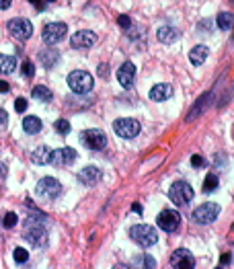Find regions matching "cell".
Wrapping results in <instances>:
<instances>
[{"instance_id":"5b68a950","label":"cell","mask_w":234,"mask_h":269,"mask_svg":"<svg viewBox=\"0 0 234 269\" xmlns=\"http://www.w3.org/2000/svg\"><path fill=\"white\" fill-rule=\"evenodd\" d=\"M113 132L124 138V140H132L140 134V121H136L132 117H119L113 121Z\"/></svg>"},{"instance_id":"8d00e7d4","label":"cell","mask_w":234,"mask_h":269,"mask_svg":"<svg viewBox=\"0 0 234 269\" xmlns=\"http://www.w3.org/2000/svg\"><path fill=\"white\" fill-rule=\"evenodd\" d=\"M13 0H0V11H6L8 6H11Z\"/></svg>"},{"instance_id":"cb8c5ba5","label":"cell","mask_w":234,"mask_h":269,"mask_svg":"<svg viewBox=\"0 0 234 269\" xmlns=\"http://www.w3.org/2000/svg\"><path fill=\"white\" fill-rule=\"evenodd\" d=\"M216 23H218V27L224 29V31H228L234 27V15L230 13H220L218 15V19H216Z\"/></svg>"},{"instance_id":"7402d4cb","label":"cell","mask_w":234,"mask_h":269,"mask_svg":"<svg viewBox=\"0 0 234 269\" xmlns=\"http://www.w3.org/2000/svg\"><path fill=\"white\" fill-rule=\"evenodd\" d=\"M31 95H33V99H35V101H43V103L51 101V91L47 89V86H43V84H35V86H33Z\"/></svg>"},{"instance_id":"7a4b0ae2","label":"cell","mask_w":234,"mask_h":269,"mask_svg":"<svg viewBox=\"0 0 234 269\" xmlns=\"http://www.w3.org/2000/svg\"><path fill=\"white\" fill-rule=\"evenodd\" d=\"M129 237H132L136 245H140L144 249L156 245V240H158V234H156V230L150 224H136V226H132V230H129Z\"/></svg>"},{"instance_id":"e0dca14e","label":"cell","mask_w":234,"mask_h":269,"mask_svg":"<svg viewBox=\"0 0 234 269\" xmlns=\"http://www.w3.org/2000/svg\"><path fill=\"white\" fill-rule=\"evenodd\" d=\"M172 95V86L167 84V82H160V84H154L152 89H150V101H156V103H162V101H167L169 97Z\"/></svg>"},{"instance_id":"9c48e42d","label":"cell","mask_w":234,"mask_h":269,"mask_svg":"<svg viewBox=\"0 0 234 269\" xmlns=\"http://www.w3.org/2000/svg\"><path fill=\"white\" fill-rule=\"evenodd\" d=\"M80 142L91 150H101L107 146V136L101 132V129H86L80 136Z\"/></svg>"},{"instance_id":"6da1fadb","label":"cell","mask_w":234,"mask_h":269,"mask_svg":"<svg viewBox=\"0 0 234 269\" xmlns=\"http://www.w3.org/2000/svg\"><path fill=\"white\" fill-rule=\"evenodd\" d=\"M41 222H46V220H41ZM41 222H37L33 216H29L27 226H25V232H23V238L27 240L29 245L37 247V249L47 247V242H49V234H47L46 226H43Z\"/></svg>"},{"instance_id":"f1b7e54d","label":"cell","mask_w":234,"mask_h":269,"mask_svg":"<svg viewBox=\"0 0 234 269\" xmlns=\"http://www.w3.org/2000/svg\"><path fill=\"white\" fill-rule=\"evenodd\" d=\"M13 257H15V261L16 263H27L29 261V253H27V251H25V249H15V253H13Z\"/></svg>"},{"instance_id":"7c38bea8","label":"cell","mask_w":234,"mask_h":269,"mask_svg":"<svg viewBox=\"0 0 234 269\" xmlns=\"http://www.w3.org/2000/svg\"><path fill=\"white\" fill-rule=\"evenodd\" d=\"M94 43H97V33L94 31H89V29H84V31H76L74 35L70 37V46L74 49H86V47H93Z\"/></svg>"},{"instance_id":"4dcf8cb0","label":"cell","mask_w":234,"mask_h":269,"mask_svg":"<svg viewBox=\"0 0 234 269\" xmlns=\"http://www.w3.org/2000/svg\"><path fill=\"white\" fill-rule=\"evenodd\" d=\"M23 74L27 78H31L33 74H35V68H33V64L29 62V60H25V62H23Z\"/></svg>"},{"instance_id":"60d3db41","label":"cell","mask_w":234,"mask_h":269,"mask_svg":"<svg viewBox=\"0 0 234 269\" xmlns=\"http://www.w3.org/2000/svg\"><path fill=\"white\" fill-rule=\"evenodd\" d=\"M134 212L140 214V212H142V206H140V204H134Z\"/></svg>"},{"instance_id":"b9f144b4","label":"cell","mask_w":234,"mask_h":269,"mask_svg":"<svg viewBox=\"0 0 234 269\" xmlns=\"http://www.w3.org/2000/svg\"><path fill=\"white\" fill-rule=\"evenodd\" d=\"M47 2H54V0H47Z\"/></svg>"},{"instance_id":"44dd1931","label":"cell","mask_w":234,"mask_h":269,"mask_svg":"<svg viewBox=\"0 0 234 269\" xmlns=\"http://www.w3.org/2000/svg\"><path fill=\"white\" fill-rule=\"evenodd\" d=\"M205 58H207V47L205 46H195L191 51H189V60H191V64H195V66L203 64Z\"/></svg>"},{"instance_id":"9a60e30c","label":"cell","mask_w":234,"mask_h":269,"mask_svg":"<svg viewBox=\"0 0 234 269\" xmlns=\"http://www.w3.org/2000/svg\"><path fill=\"white\" fill-rule=\"evenodd\" d=\"M117 80L124 89H132L134 80H136V66L132 62H124L121 68L117 70Z\"/></svg>"},{"instance_id":"1f68e13d","label":"cell","mask_w":234,"mask_h":269,"mask_svg":"<svg viewBox=\"0 0 234 269\" xmlns=\"http://www.w3.org/2000/svg\"><path fill=\"white\" fill-rule=\"evenodd\" d=\"M117 23H119L121 29H129V27H132V21H129L127 15H119V16H117Z\"/></svg>"},{"instance_id":"74e56055","label":"cell","mask_w":234,"mask_h":269,"mask_svg":"<svg viewBox=\"0 0 234 269\" xmlns=\"http://www.w3.org/2000/svg\"><path fill=\"white\" fill-rule=\"evenodd\" d=\"M8 91H11V84H8V82H0V93H8Z\"/></svg>"},{"instance_id":"52a82bcc","label":"cell","mask_w":234,"mask_h":269,"mask_svg":"<svg viewBox=\"0 0 234 269\" xmlns=\"http://www.w3.org/2000/svg\"><path fill=\"white\" fill-rule=\"evenodd\" d=\"M66 35H68L66 23H47L46 27H43V33H41V37L47 46H56V43H60Z\"/></svg>"},{"instance_id":"d6a6232c","label":"cell","mask_w":234,"mask_h":269,"mask_svg":"<svg viewBox=\"0 0 234 269\" xmlns=\"http://www.w3.org/2000/svg\"><path fill=\"white\" fill-rule=\"evenodd\" d=\"M15 109L16 111H25V109H27V101H25L23 97H19V99L15 101Z\"/></svg>"},{"instance_id":"d590c367","label":"cell","mask_w":234,"mask_h":269,"mask_svg":"<svg viewBox=\"0 0 234 269\" xmlns=\"http://www.w3.org/2000/svg\"><path fill=\"white\" fill-rule=\"evenodd\" d=\"M6 121H8V113L4 109H0V129L6 127Z\"/></svg>"},{"instance_id":"f546056e","label":"cell","mask_w":234,"mask_h":269,"mask_svg":"<svg viewBox=\"0 0 234 269\" xmlns=\"http://www.w3.org/2000/svg\"><path fill=\"white\" fill-rule=\"evenodd\" d=\"M54 127L58 129V134H62V136L70 132V124H68V119H56Z\"/></svg>"},{"instance_id":"5bb4252c","label":"cell","mask_w":234,"mask_h":269,"mask_svg":"<svg viewBox=\"0 0 234 269\" xmlns=\"http://www.w3.org/2000/svg\"><path fill=\"white\" fill-rule=\"evenodd\" d=\"M76 160V150L74 148H58L51 152V162L54 167H68Z\"/></svg>"},{"instance_id":"d6986e66","label":"cell","mask_w":234,"mask_h":269,"mask_svg":"<svg viewBox=\"0 0 234 269\" xmlns=\"http://www.w3.org/2000/svg\"><path fill=\"white\" fill-rule=\"evenodd\" d=\"M179 35H181V31L175 27H160L156 31V37H158L160 43H172L179 39Z\"/></svg>"},{"instance_id":"2e32d148","label":"cell","mask_w":234,"mask_h":269,"mask_svg":"<svg viewBox=\"0 0 234 269\" xmlns=\"http://www.w3.org/2000/svg\"><path fill=\"white\" fill-rule=\"evenodd\" d=\"M101 177H103V173L99 167H84L80 173H78V181H80L82 185H89V187L97 185L101 181Z\"/></svg>"},{"instance_id":"836d02e7","label":"cell","mask_w":234,"mask_h":269,"mask_svg":"<svg viewBox=\"0 0 234 269\" xmlns=\"http://www.w3.org/2000/svg\"><path fill=\"white\" fill-rule=\"evenodd\" d=\"M191 164H193L195 169H202V167H203V158H202L199 154H193V156H191Z\"/></svg>"},{"instance_id":"4316f807","label":"cell","mask_w":234,"mask_h":269,"mask_svg":"<svg viewBox=\"0 0 234 269\" xmlns=\"http://www.w3.org/2000/svg\"><path fill=\"white\" fill-rule=\"evenodd\" d=\"M134 265H138V267H156V261L150 255H142V257L134 259Z\"/></svg>"},{"instance_id":"e575fe53","label":"cell","mask_w":234,"mask_h":269,"mask_svg":"<svg viewBox=\"0 0 234 269\" xmlns=\"http://www.w3.org/2000/svg\"><path fill=\"white\" fill-rule=\"evenodd\" d=\"M230 261H232V255H230V253L222 255V257H220V267H228V265H230Z\"/></svg>"},{"instance_id":"ffe728a7","label":"cell","mask_w":234,"mask_h":269,"mask_svg":"<svg viewBox=\"0 0 234 269\" xmlns=\"http://www.w3.org/2000/svg\"><path fill=\"white\" fill-rule=\"evenodd\" d=\"M41 127H43L41 119L35 117V115H27V117L23 119V129H25L27 134H39V132H41Z\"/></svg>"},{"instance_id":"4fadbf2b","label":"cell","mask_w":234,"mask_h":269,"mask_svg":"<svg viewBox=\"0 0 234 269\" xmlns=\"http://www.w3.org/2000/svg\"><path fill=\"white\" fill-rule=\"evenodd\" d=\"M8 31L19 39H29L33 35V25L27 19H11L8 21Z\"/></svg>"},{"instance_id":"ac0fdd59","label":"cell","mask_w":234,"mask_h":269,"mask_svg":"<svg viewBox=\"0 0 234 269\" xmlns=\"http://www.w3.org/2000/svg\"><path fill=\"white\" fill-rule=\"evenodd\" d=\"M51 150L49 146H37L35 150L31 152V160L35 164H49L51 162Z\"/></svg>"},{"instance_id":"ba28073f","label":"cell","mask_w":234,"mask_h":269,"mask_svg":"<svg viewBox=\"0 0 234 269\" xmlns=\"http://www.w3.org/2000/svg\"><path fill=\"white\" fill-rule=\"evenodd\" d=\"M220 214V206L214 204V202H207V204H202L193 212V222L197 224H212Z\"/></svg>"},{"instance_id":"d4e9b609","label":"cell","mask_w":234,"mask_h":269,"mask_svg":"<svg viewBox=\"0 0 234 269\" xmlns=\"http://www.w3.org/2000/svg\"><path fill=\"white\" fill-rule=\"evenodd\" d=\"M41 62H43V66L46 68H51L54 66L58 60H60V56H58V51H51V49H47V51H41Z\"/></svg>"},{"instance_id":"30bf717a","label":"cell","mask_w":234,"mask_h":269,"mask_svg":"<svg viewBox=\"0 0 234 269\" xmlns=\"http://www.w3.org/2000/svg\"><path fill=\"white\" fill-rule=\"evenodd\" d=\"M156 222H158V228H162L164 232H175L181 226V216L177 210H162Z\"/></svg>"},{"instance_id":"83f0119b","label":"cell","mask_w":234,"mask_h":269,"mask_svg":"<svg viewBox=\"0 0 234 269\" xmlns=\"http://www.w3.org/2000/svg\"><path fill=\"white\" fill-rule=\"evenodd\" d=\"M16 222H19V216H16L15 212H8V214L4 216V220H2L4 228H15V226H16Z\"/></svg>"},{"instance_id":"603a6c76","label":"cell","mask_w":234,"mask_h":269,"mask_svg":"<svg viewBox=\"0 0 234 269\" xmlns=\"http://www.w3.org/2000/svg\"><path fill=\"white\" fill-rule=\"evenodd\" d=\"M15 68H16V60L13 56H2V54H0V72L11 74V72H15Z\"/></svg>"},{"instance_id":"8fae6325","label":"cell","mask_w":234,"mask_h":269,"mask_svg":"<svg viewBox=\"0 0 234 269\" xmlns=\"http://www.w3.org/2000/svg\"><path fill=\"white\" fill-rule=\"evenodd\" d=\"M171 267L172 269H193L195 267V257L189 253L187 249H177L171 255Z\"/></svg>"},{"instance_id":"f35d334b","label":"cell","mask_w":234,"mask_h":269,"mask_svg":"<svg viewBox=\"0 0 234 269\" xmlns=\"http://www.w3.org/2000/svg\"><path fill=\"white\" fill-rule=\"evenodd\" d=\"M29 2H31L33 6H37L39 11H43V2H41V0H29Z\"/></svg>"},{"instance_id":"277c9868","label":"cell","mask_w":234,"mask_h":269,"mask_svg":"<svg viewBox=\"0 0 234 269\" xmlns=\"http://www.w3.org/2000/svg\"><path fill=\"white\" fill-rule=\"evenodd\" d=\"M68 86L76 95H84L93 89V76L86 70H74L68 74Z\"/></svg>"},{"instance_id":"ab89813d","label":"cell","mask_w":234,"mask_h":269,"mask_svg":"<svg viewBox=\"0 0 234 269\" xmlns=\"http://www.w3.org/2000/svg\"><path fill=\"white\" fill-rule=\"evenodd\" d=\"M6 175V167H4V164H0V179H2Z\"/></svg>"},{"instance_id":"484cf974","label":"cell","mask_w":234,"mask_h":269,"mask_svg":"<svg viewBox=\"0 0 234 269\" xmlns=\"http://www.w3.org/2000/svg\"><path fill=\"white\" fill-rule=\"evenodd\" d=\"M216 187H218V177H216L214 173H210V175L205 177V181H203V191L205 193H212Z\"/></svg>"},{"instance_id":"3957f363","label":"cell","mask_w":234,"mask_h":269,"mask_svg":"<svg viewBox=\"0 0 234 269\" xmlns=\"http://www.w3.org/2000/svg\"><path fill=\"white\" fill-rule=\"evenodd\" d=\"M169 199L175 206H187L193 199V187L187 181H175L169 189Z\"/></svg>"},{"instance_id":"8992f818","label":"cell","mask_w":234,"mask_h":269,"mask_svg":"<svg viewBox=\"0 0 234 269\" xmlns=\"http://www.w3.org/2000/svg\"><path fill=\"white\" fill-rule=\"evenodd\" d=\"M60 193H62V185L54 177H43L35 185V195L41 199H56Z\"/></svg>"}]
</instances>
